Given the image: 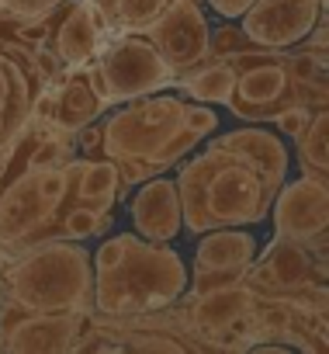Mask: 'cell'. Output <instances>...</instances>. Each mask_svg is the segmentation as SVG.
Here are the masks:
<instances>
[{"label":"cell","instance_id":"18","mask_svg":"<svg viewBox=\"0 0 329 354\" xmlns=\"http://www.w3.org/2000/svg\"><path fill=\"white\" fill-rule=\"evenodd\" d=\"M118 188V167L114 163H87L80 170V195L90 202L94 212H104Z\"/></svg>","mask_w":329,"mask_h":354},{"label":"cell","instance_id":"25","mask_svg":"<svg viewBox=\"0 0 329 354\" xmlns=\"http://www.w3.org/2000/svg\"><path fill=\"white\" fill-rule=\"evenodd\" d=\"M35 188H39V195L56 209V202H59L63 192H66V170H56V167L35 170Z\"/></svg>","mask_w":329,"mask_h":354},{"label":"cell","instance_id":"12","mask_svg":"<svg viewBox=\"0 0 329 354\" xmlns=\"http://www.w3.org/2000/svg\"><path fill=\"white\" fill-rule=\"evenodd\" d=\"M52 212V205L39 195L35 188V174L25 177V181H18L4 205H0V240H18L25 236L28 230H35V223H42L46 216Z\"/></svg>","mask_w":329,"mask_h":354},{"label":"cell","instance_id":"26","mask_svg":"<svg viewBox=\"0 0 329 354\" xmlns=\"http://www.w3.org/2000/svg\"><path fill=\"white\" fill-rule=\"evenodd\" d=\"M128 247H132V236H125V233L104 240V243L97 247V254H94V271H108V268H114V264L128 254Z\"/></svg>","mask_w":329,"mask_h":354},{"label":"cell","instance_id":"30","mask_svg":"<svg viewBox=\"0 0 329 354\" xmlns=\"http://www.w3.org/2000/svg\"><path fill=\"white\" fill-rule=\"evenodd\" d=\"M312 115L305 111V108H284L281 115H277V125H281V132L284 136H298L301 129H305V122H308Z\"/></svg>","mask_w":329,"mask_h":354},{"label":"cell","instance_id":"23","mask_svg":"<svg viewBox=\"0 0 329 354\" xmlns=\"http://www.w3.org/2000/svg\"><path fill=\"white\" fill-rule=\"evenodd\" d=\"M104 226H108V219H104L101 212H94V209H77V212L66 219V236H70V240H87V236L101 233Z\"/></svg>","mask_w":329,"mask_h":354},{"label":"cell","instance_id":"33","mask_svg":"<svg viewBox=\"0 0 329 354\" xmlns=\"http://www.w3.org/2000/svg\"><path fill=\"white\" fill-rule=\"evenodd\" d=\"M139 347H146V351H174L177 344L174 340H142Z\"/></svg>","mask_w":329,"mask_h":354},{"label":"cell","instance_id":"34","mask_svg":"<svg viewBox=\"0 0 329 354\" xmlns=\"http://www.w3.org/2000/svg\"><path fill=\"white\" fill-rule=\"evenodd\" d=\"M0 136H4V111H0Z\"/></svg>","mask_w":329,"mask_h":354},{"label":"cell","instance_id":"14","mask_svg":"<svg viewBox=\"0 0 329 354\" xmlns=\"http://www.w3.org/2000/svg\"><path fill=\"white\" fill-rule=\"evenodd\" d=\"M257 254V240L250 233H236V230H222L212 233L201 247H198V271H212V268H246Z\"/></svg>","mask_w":329,"mask_h":354},{"label":"cell","instance_id":"9","mask_svg":"<svg viewBox=\"0 0 329 354\" xmlns=\"http://www.w3.org/2000/svg\"><path fill=\"white\" fill-rule=\"evenodd\" d=\"M132 223L146 240L167 243L181 230V195L174 181H149L132 202Z\"/></svg>","mask_w":329,"mask_h":354},{"label":"cell","instance_id":"31","mask_svg":"<svg viewBox=\"0 0 329 354\" xmlns=\"http://www.w3.org/2000/svg\"><path fill=\"white\" fill-rule=\"evenodd\" d=\"M63 160H66V146H63L59 139H52V142H46V146L35 153V170L56 167V163H63Z\"/></svg>","mask_w":329,"mask_h":354},{"label":"cell","instance_id":"4","mask_svg":"<svg viewBox=\"0 0 329 354\" xmlns=\"http://www.w3.org/2000/svg\"><path fill=\"white\" fill-rule=\"evenodd\" d=\"M97 70L108 84V104L111 101H128V97H142L149 91H159L174 84V70L163 63V56L152 49L149 39H139L135 32H128L125 39L111 42L101 59Z\"/></svg>","mask_w":329,"mask_h":354},{"label":"cell","instance_id":"10","mask_svg":"<svg viewBox=\"0 0 329 354\" xmlns=\"http://www.w3.org/2000/svg\"><path fill=\"white\" fill-rule=\"evenodd\" d=\"M215 146H222L232 156H239L243 163H250L274 192L281 188L284 174H288V149L277 136H270L263 129H243V132H232V136L219 139Z\"/></svg>","mask_w":329,"mask_h":354},{"label":"cell","instance_id":"11","mask_svg":"<svg viewBox=\"0 0 329 354\" xmlns=\"http://www.w3.org/2000/svg\"><path fill=\"white\" fill-rule=\"evenodd\" d=\"M77 337L73 313H28L14 330H8V351H70Z\"/></svg>","mask_w":329,"mask_h":354},{"label":"cell","instance_id":"24","mask_svg":"<svg viewBox=\"0 0 329 354\" xmlns=\"http://www.w3.org/2000/svg\"><path fill=\"white\" fill-rule=\"evenodd\" d=\"M239 281H243V268H212V271H198L195 292L208 295L215 288H229V285H239Z\"/></svg>","mask_w":329,"mask_h":354},{"label":"cell","instance_id":"2","mask_svg":"<svg viewBox=\"0 0 329 354\" xmlns=\"http://www.w3.org/2000/svg\"><path fill=\"white\" fill-rule=\"evenodd\" d=\"M11 299L28 313H87L94 306V271L87 250L73 240L42 243L14 264Z\"/></svg>","mask_w":329,"mask_h":354},{"label":"cell","instance_id":"32","mask_svg":"<svg viewBox=\"0 0 329 354\" xmlns=\"http://www.w3.org/2000/svg\"><path fill=\"white\" fill-rule=\"evenodd\" d=\"M208 4H212L222 18H239V15L253 4V0H208Z\"/></svg>","mask_w":329,"mask_h":354},{"label":"cell","instance_id":"7","mask_svg":"<svg viewBox=\"0 0 329 354\" xmlns=\"http://www.w3.org/2000/svg\"><path fill=\"white\" fill-rule=\"evenodd\" d=\"M146 35L174 73L191 70L208 56V21L195 0H170V8L146 28Z\"/></svg>","mask_w":329,"mask_h":354},{"label":"cell","instance_id":"29","mask_svg":"<svg viewBox=\"0 0 329 354\" xmlns=\"http://www.w3.org/2000/svg\"><path fill=\"white\" fill-rule=\"evenodd\" d=\"M181 125H188V129L198 132V136H208V132H215L219 118H215V111H208V108H188V104H184Z\"/></svg>","mask_w":329,"mask_h":354},{"label":"cell","instance_id":"19","mask_svg":"<svg viewBox=\"0 0 329 354\" xmlns=\"http://www.w3.org/2000/svg\"><path fill=\"white\" fill-rule=\"evenodd\" d=\"M97 108H101V97H97L83 80H73V84L63 91V97H59V111H56V118H59L63 129H80L87 118L97 115Z\"/></svg>","mask_w":329,"mask_h":354},{"label":"cell","instance_id":"16","mask_svg":"<svg viewBox=\"0 0 329 354\" xmlns=\"http://www.w3.org/2000/svg\"><path fill=\"white\" fill-rule=\"evenodd\" d=\"M298 153H301L305 174L326 177V167H329V111H319L315 118L305 122V129L298 132Z\"/></svg>","mask_w":329,"mask_h":354},{"label":"cell","instance_id":"22","mask_svg":"<svg viewBox=\"0 0 329 354\" xmlns=\"http://www.w3.org/2000/svg\"><path fill=\"white\" fill-rule=\"evenodd\" d=\"M188 87L198 101H229L232 87H236V73L229 66H208V70L195 73L188 80Z\"/></svg>","mask_w":329,"mask_h":354},{"label":"cell","instance_id":"8","mask_svg":"<svg viewBox=\"0 0 329 354\" xmlns=\"http://www.w3.org/2000/svg\"><path fill=\"white\" fill-rule=\"evenodd\" d=\"M274 226L281 240L308 243L312 236L326 233L329 226V192H326V177L305 174L301 181L288 185L274 198Z\"/></svg>","mask_w":329,"mask_h":354},{"label":"cell","instance_id":"15","mask_svg":"<svg viewBox=\"0 0 329 354\" xmlns=\"http://www.w3.org/2000/svg\"><path fill=\"white\" fill-rule=\"evenodd\" d=\"M246 302H250V292L239 288V285L215 288V292L201 295V302H198V323L208 326V330H222V326H229L232 319H239L246 313Z\"/></svg>","mask_w":329,"mask_h":354},{"label":"cell","instance_id":"28","mask_svg":"<svg viewBox=\"0 0 329 354\" xmlns=\"http://www.w3.org/2000/svg\"><path fill=\"white\" fill-rule=\"evenodd\" d=\"M156 170H163V163H156L152 156H121V163H118V174L125 177L128 185L142 181V177H149Z\"/></svg>","mask_w":329,"mask_h":354},{"label":"cell","instance_id":"27","mask_svg":"<svg viewBox=\"0 0 329 354\" xmlns=\"http://www.w3.org/2000/svg\"><path fill=\"white\" fill-rule=\"evenodd\" d=\"M59 4L63 0H0V8H4L11 18H42Z\"/></svg>","mask_w":329,"mask_h":354},{"label":"cell","instance_id":"13","mask_svg":"<svg viewBox=\"0 0 329 354\" xmlns=\"http://www.w3.org/2000/svg\"><path fill=\"white\" fill-rule=\"evenodd\" d=\"M104 15L94 4H73V15L59 28V59L83 63L97 49V28H104Z\"/></svg>","mask_w":329,"mask_h":354},{"label":"cell","instance_id":"5","mask_svg":"<svg viewBox=\"0 0 329 354\" xmlns=\"http://www.w3.org/2000/svg\"><path fill=\"white\" fill-rule=\"evenodd\" d=\"M322 11L326 0H253L239 18L246 42H257L260 49H288L312 35Z\"/></svg>","mask_w":329,"mask_h":354},{"label":"cell","instance_id":"20","mask_svg":"<svg viewBox=\"0 0 329 354\" xmlns=\"http://www.w3.org/2000/svg\"><path fill=\"white\" fill-rule=\"evenodd\" d=\"M267 271L274 274L277 285H298V281H305V274H308V257H305L301 243L281 240L277 250L267 254Z\"/></svg>","mask_w":329,"mask_h":354},{"label":"cell","instance_id":"21","mask_svg":"<svg viewBox=\"0 0 329 354\" xmlns=\"http://www.w3.org/2000/svg\"><path fill=\"white\" fill-rule=\"evenodd\" d=\"M167 8H170V0H114L111 21L125 32H146Z\"/></svg>","mask_w":329,"mask_h":354},{"label":"cell","instance_id":"17","mask_svg":"<svg viewBox=\"0 0 329 354\" xmlns=\"http://www.w3.org/2000/svg\"><path fill=\"white\" fill-rule=\"evenodd\" d=\"M284 87H288V73L281 66H260L239 77V87H232V94H239L246 104H270L284 94Z\"/></svg>","mask_w":329,"mask_h":354},{"label":"cell","instance_id":"6","mask_svg":"<svg viewBox=\"0 0 329 354\" xmlns=\"http://www.w3.org/2000/svg\"><path fill=\"white\" fill-rule=\"evenodd\" d=\"M184 104L181 101H149L132 111H121L104 129L108 156H152L156 146L174 129H181Z\"/></svg>","mask_w":329,"mask_h":354},{"label":"cell","instance_id":"3","mask_svg":"<svg viewBox=\"0 0 329 354\" xmlns=\"http://www.w3.org/2000/svg\"><path fill=\"white\" fill-rule=\"evenodd\" d=\"M270 198H274V188L229 149L219 153L212 174L205 177V212H208L212 230L260 223L270 209Z\"/></svg>","mask_w":329,"mask_h":354},{"label":"cell","instance_id":"1","mask_svg":"<svg viewBox=\"0 0 329 354\" xmlns=\"http://www.w3.org/2000/svg\"><path fill=\"white\" fill-rule=\"evenodd\" d=\"M184 288H188L184 261L170 247L139 243L135 236L128 254L114 268L94 271V306L104 316L163 309L177 302Z\"/></svg>","mask_w":329,"mask_h":354}]
</instances>
